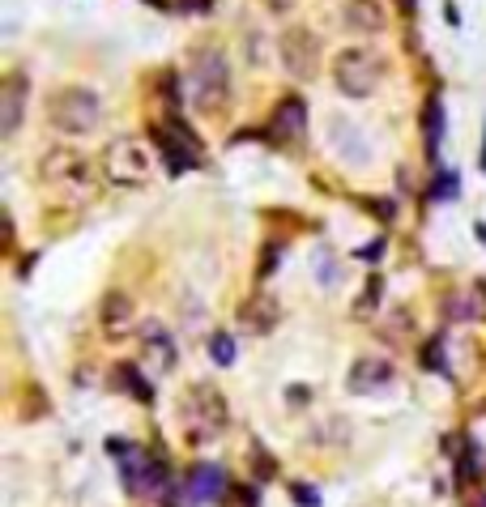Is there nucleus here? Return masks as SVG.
Returning <instances> with one entry per match:
<instances>
[{
	"label": "nucleus",
	"instance_id": "17",
	"mask_svg": "<svg viewBox=\"0 0 486 507\" xmlns=\"http://www.w3.org/2000/svg\"><path fill=\"white\" fill-rule=\"evenodd\" d=\"M303 124H307V103L303 98H282V103L274 107V119H269V129H274V137H295V132H303Z\"/></svg>",
	"mask_w": 486,
	"mask_h": 507
},
{
	"label": "nucleus",
	"instance_id": "11",
	"mask_svg": "<svg viewBox=\"0 0 486 507\" xmlns=\"http://www.w3.org/2000/svg\"><path fill=\"white\" fill-rule=\"evenodd\" d=\"M22 107H26V81L22 73H9L0 81V137H14L22 129Z\"/></svg>",
	"mask_w": 486,
	"mask_h": 507
},
{
	"label": "nucleus",
	"instance_id": "21",
	"mask_svg": "<svg viewBox=\"0 0 486 507\" xmlns=\"http://www.w3.org/2000/svg\"><path fill=\"white\" fill-rule=\"evenodd\" d=\"M439 129H444V116H439V103H427V145H439Z\"/></svg>",
	"mask_w": 486,
	"mask_h": 507
},
{
	"label": "nucleus",
	"instance_id": "8",
	"mask_svg": "<svg viewBox=\"0 0 486 507\" xmlns=\"http://www.w3.org/2000/svg\"><path fill=\"white\" fill-rule=\"evenodd\" d=\"M111 452L124 456V481H129V491L158 494L162 486H167V469L158 465L154 456H145L141 448H137V452H124V443H111Z\"/></svg>",
	"mask_w": 486,
	"mask_h": 507
},
{
	"label": "nucleus",
	"instance_id": "10",
	"mask_svg": "<svg viewBox=\"0 0 486 507\" xmlns=\"http://www.w3.org/2000/svg\"><path fill=\"white\" fill-rule=\"evenodd\" d=\"M393 384V363L388 358H376V354H363L355 367H350V379H346V388L355 392V397H371V392H380Z\"/></svg>",
	"mask_w": 486,
	"mask_h": 507
},
{
	"label": "nucleus",
	"instance_id": "23",
	"mask_svg": "<svg viewBox=\"0 0 486 507\" xmlns=\"http://www.w3.org/2000/svg\"><path fill=\"white\" fill-rule=\"evenodd\" d=\"M295 499H299V503H307V507H315V503H320V494H315V491H303V486L295 491Z\"/></svg>",
	"mask_w": 486,
	"mask_h": 507
},
{
	"label": "nucleus",
	"instance_id": "24",
	"mask_svg": "<svg viewBox=\"0 0 486 507\" xmlns=\"http://www.w3.org/2000/svg\"><path fill=\"white\" fill-rule=\"evenodd\" d=\"M380 252H384V243H380V239H376V243H371V247H363L358 256H363V261H371V256H380Z\"/></svg>",
	"mask_w": 486,
	"mask_h": 507
},
{
	"label": "nucleus",
	"instance_id": "19",
	"mask_svg": "<svg viewBox=\"0 0 486 507\" xmlns=\"http://www.w3.org/2000/svg\"><path fill=\"white\" fill-rule=\"evenodd\" d=\"M210 354H213V363H222V367L235 363V341H231V333H213V337H210Z\"/></svg>",
	"mask_w": 486,
	"mask_h": 507
},
{
	"label": "nucleus",
	"instance_id": "14",
	"mask_svg": "<svg viewBox=\"0 0 486 507\" xmlns=\"http://www.w3.org/2000/svg\"><path fill=\"white\" fill-rule=\"evenodd\" d=\"M98 320H103L107 337H124L132 325H137V312H132V299L129 295H119V290H111L103 299V307H98Z\"/></svg>",
	"mask_w": 486,
	"mask_h": 507
},
{
	"label": "nucleus",
	"instance_id": "26",
	"mask_svg": "<svg viewBox=\"0 0 486 507\" xmlns=\"http://www.w3.org/2000/svg\"><path fill=\"white\" fill-rule=\"evenodd\" d=\"M397 5H401V9H414V5H419V0H397Z\"/></svg>",
	"mask_w": 486,
	"mask_h": 507
},
{
	"label": "nucleus",
	"instance_id": "13",
	"mask_svg": "<svg viewBox=\"0 0 486 507\" xmlns=\"http://www.w3.org/2000/svg\"><path fill=\"white\" fill-rule=\"evenodd\" d=\"M342 26L350 35H380L384 30V9L376 0H346L342 5Z\"/></svg>",
	"mask_w": 486,
	"mask_h": 507
},
{
	"label": "nucleus",
	"instance_id": "18",
	"mask_svg": "<svg viewBox=\"0 0 486 507\" xmlns=\"http://www.w3.org/2000/svg\"><path fill=\"white\" fill-rule=\"evenodd\" d=\"M329 141L333 150H350V162H367V141L358 137L355 129V119H333V129H329Z\"/></svg>",
	"mask_w": 486,
	"mask_h": 507
},
{
	"label": "nucleus",
	"instance_id": "7",
	"mask_svg": "<svg viewBox=\"0 0 486 507\" xmlns=\"http://www.w3.org/2000/svg\"><path fill=\"white\" fill-rule=\"evenodd\" d=\"M277 52H282V65L295 81H312L320 73V39H315V30L307 26H290L277 43Z\"/></svg>",
	"mask_w": 486,
	"mask_h": 507
},
{
	"label": "nucleus",
	"instance_id": "12",
	"mask_svg": "<svg viewBox=\"0 0 486 507\" xmlns=\"http://www.w3.org/2000/svg\"><path fill=\"white\" fill-rule=\"evenodd\" d=\"M137 333H141V354H145V363L154 367V371H171V367H175V341H171V333L158 325V320H145Z\"/></svg>",
	"mask_w": 486,
	"mask_h": 507
},
{
	"label": "nucleus",
	"instance_id": "25",
	"mask_svg": "<svg viewBox=\"0 0 486 507\" xmlns=\"http://www.w3.org/2000/svg\"><path fill=\"white\" fill-rule=\"evenodd\" d=\"M473 234H478V239L486 243V222H478V226H473Z\"/></svg>",
	"mask_w": 486,
	"mask_h": 507
},
{
	"label": "nucleus",
	"instance_id": "15",
	"mask_svg": "<svg viewBox=\"0 0 486 507\" xmlns=\"http://www.w3.org/2000/svg\"><path fill=\"white\" fill-rule=\"evenodd\" d=\"M277 299L274 295H252L243 307H239V328L243 333H269L277 325Z\"/></svg>",
	"mask_w": 486,
	"mask_h": 507
},
{
	"label": "nucleus",
	"instance_id": "3",
	"mask_svg": "<svg viewBox=\"0 0 486 507\" xmlns=\"http://www.w3.org/2000/svg\"><path fill=\"white\" fill-rule=\"evenodd\" d=\"M226 56L218 47H201L188 65V98L201 107V111H218L226 103Z\"/></svg>",
	"mask_w": 486,
	"mask_h": 507
},
{
	"label": "nucleus",
	"instance_id": "16",
	"mask_svg": "<svg viewBox=\"0 0 486 507\" xmlns=\"http://www.w3.org/2000/svg\"><path fill=\"white\" fill-rule=\"evenodd\" d=\"M226 491V473L218 465H197L188 473V499L192 503H218Z\"/></svg>",
	"mask_w": 486,
	"mask_h": 507
},
{
	"label": "nucleus",
	"instance_id": "20",
	"mask_svg": "<svg viewBox=\"0 0 486 507\" xmlns=\"http://www.w3.org/2000/svg\"><path fill=\"white\" fill-rule=\"evenodd\" d=\"M119 384L129 392H137V401H154V392H150V384L141 379V371H132V367H119Z\"/></svg>",
	"mask_w": 486,
	"mask_h": 507
},
{
	"label": "nucleus",
	"instance_id": "9",
	"mask_svg": "<svg viewBox=\"0 0 486 507\" xmlns=\"http://www.w3.org/2000/svg\"><path fill=\"white\" fill-rule=\"evenodd\" d=\"M158 145H162V154H167V171H171V175H184V171H192V167L205 162L197 137H192L180 119H175L171 129H158Z\"/></svg>",
	"mask_w": 486,
	"mask_h": 507
},
{
	"label": "nucleus",
	"instance_id": "6",
	"mask_svg": "<svg viewBox=\"0 0 486 507\" xmlns=\"http://www.w3.org/2000/svg\"><path fill=\"white\" fill-rule=\"evenodd\" d=\"M39 180L47 183V188H56V192H65V196L73 192L78 201L90 196V167H86V154L68 150V145H56V150L43 154Z\"/></svg>",
	"mask_w": 486,
	"mask_h": 507
},
{
	"label": "nucleus",
	"instance_id": "22",
	"mask_svg": "<svg viewBox=\"0 0 486 507\" xmlns=\"http://www.w3.org/2000/svg\"><path fill=\"white\" fill-rule=\"evenodd\" d=\"M452 196H457V175L444 171V175L435 180V201H452Z\"/></svg>",
	"mask_w": 486,
	"mask_h": 507
},
{
	"label": "nucleus",
	"instance_id": "2",
	"mask_svg": "<svg viewBox=\"0 0 486 507\" xmlns=\"http://www.w3.org/2000/svg\"><path fill=\"white\" fill-rule=\"evenodd\" d=\"M103 175L116 188H145L150 175H154V158H150L145 141H137V137H116L103 150Z\"/></svg>",
	"mask_w": 486,
	"mask_h": 507
},
{
	"label": "nucleus",
	"instance_id": "5",
	"mask_svg": "<svg viewBox=\"0 0 486 507\" xmlns=\"http://www.w3.org/2000/svg\"><path fill=\"white\" fill-rule=\"evenodd\" d=\"M384 78V56L371 52V47H346L337 60H333V81L346 98H367Z\"/></svg>",
	"mask_w": 486,
	"mask_h": 507
},
{
	"label": "nucleus",
	"instance_id": "1",
	"mask_svg": "<svg viewBox=\"0 0 486 507\" xmlns=\"http://www.w3.org/2000/svg\"><path fill=\"white\" fill-rule=\"evenodd\" d=\"M103 116V103H98V94L86 90V86H65V90H56L47 98V124L56 132H68V137H86L94 132Z\"/></svg>",
	"mask_w": 486,
	"mask_h": 507
},
{
	"label": "nucleus",
	"instance_id": "27",
	"mask_svg": "<svg viewBox=\"0 0 486 507\" xmlns=\"http://www.w3.org/2000/svg\"><path fill=\"white\" fill-rule=\"evenodd\" d=\"M482 507H486V503H482Z\"/></svg>",
	"mask_w": 486,
	"mask_h": 507
},
{
	"label": "nucleus",
	"instance_id": "4",
	"mask_svg": "<svg viewBox=\"0 0 486 507\" xmlns=\"http://www.w3.org/2000/svg\"><path fill=\"white\" fill-rule=\"evenodd\" d=\"M180 418H184V430L192 440H218L226 430V401L222 392L213 388V384H192L180 405Z\"/></svg>",
	"mask_w": 486,
	"mask_h": 507
}]
</instances>
